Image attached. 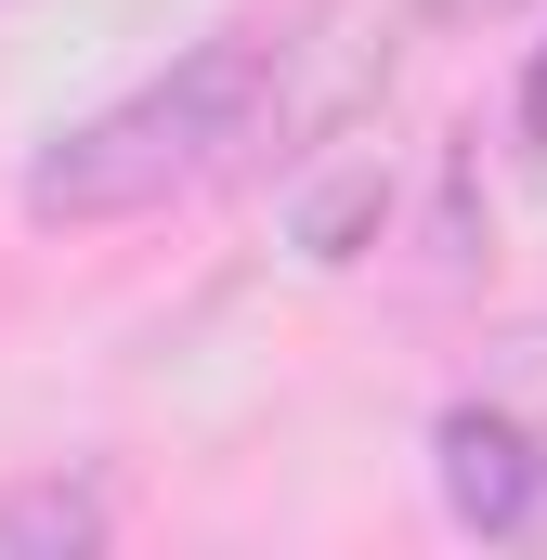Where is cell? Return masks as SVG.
I'll use <instances>...</instances> for the list:
<instances>
[{
    "label": "cell",
    "instance_id": "cell-6",
    "mask_svg": "<svg viewBox=\"0 0 547 560\" xmlns=\"http://www.w3.org/2000/svg\"><path fill=\"white\" fill-rule=\"evenodd\" d=\"M522 143L547 156V52H535V79H522Z\"/></svg>",
    "mask_w": 547,
    "mask_h": 560
},
{
    "label": "cell",
    "instance_id": "cell-1",
    "mask_svg": "<svg viewBox=\"0 0 547 560\" xmlns=\"http://www.w3.org/2000/svg\"><path fill=\"white\" fill-rule=\"evenodd\" d=\"M261 92H274V39H209V52H183L170 79L92 105L79 131H53L26 156V222L92 235V222H143V209L196 196L235 143L261 131Z\"/></svg>",
    "mask_w": 547,
    "mask_h": 560
},
{
    "label": "cell",
    "instance_id": "cell-5",
    "mask_svg": "<svg viewBox=\"0 0 547 560\" xmlns=\"http://www.w3.org/2000/svg\"><path fill=\"white\" fill-rule=\"evenodd\" d=\"M482 392H509V405H522V418L547 430V326H522V339L496 352V378H482Z\"/></svg>",
    "mask_w": 547,
    "mask_h": 560
},
{
    "label": "cell",
    "instance_id": "cell-4",
    "mask_svg": "<svg viewBox=\"0 0 547 560\" xmlns=\"http://www.w3.org/2000/svg\"><path fill=\"white\" fill-rule=\"evenodd\" d=\"M379 209H392V183H379V170L313 183V196H300V261H352V248L379 235Z\"/></svg>",
    "mask_w": 547,
    "mask_h": 560
},
{
    "label": "cell",
    "instance_id": "cell-2",
    "mask_svg": "<svg viewBox=\"0 0 547 560\" xmlns=\"http://www.w3.org/2000/svg\"><path fill=\"white\" fill-rule=\"evenodd\" d=\"M430 456H443V509H456L469 535H535V522H547V430L522 418L509 392L443 405Z\"/></svg>",
    "mask_w": 547,
    "mask_h": 560
},
{
    "label": "cell",
    "instance_id": "cell-3",
    "mask_svg": "<svg viewBox=\"0 0 547 560\" xmlns=\"http://www.w3.org/2000/svg\"><path fill=\"white\" fill-rule=\"evenodd\" d=\"M105 482H26V495H0V560H92L105 548Z\"/></svg>",
    "mask_w": 547,
    "mask_h": 560
}]
</instances>
